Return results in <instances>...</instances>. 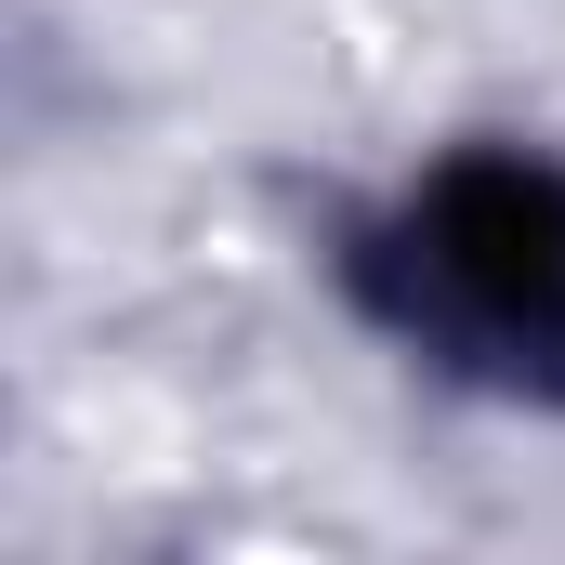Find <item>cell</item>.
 Segmentation results:
<instances>
[{
	"label": "cell",
	"mask_w": 565,
	"mask_h": 565,
	"mask_svg": "<svg viewBox=\"0 0 565 565\" xmlns=\"http://www.w3.org/2000/svg\"><path fill=\"white\" fill-rule=\"evenodd\" d=\"M342 289L434 369L565 408V158L540 145H460L395 211L355 224Z\"/></svg>",
	"instance_id": "cell-1"
}]
</instances>
